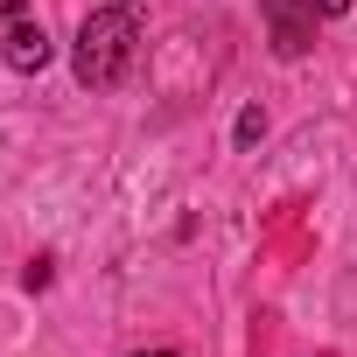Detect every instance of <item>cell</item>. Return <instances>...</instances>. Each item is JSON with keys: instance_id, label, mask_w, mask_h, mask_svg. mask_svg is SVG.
I'll use <instances>...</instances> for the list:
<instances>
[{"instance_id": "2", "label": "cell", "mask_w": 357, "mask_h": 357, "mask_svg": "<svg viewBox=\"0 0 357 357\" xmlns=\"http://www.w3.org/2000/svg\"><path fill=\"white\" fill-rule=\"evenodd\" d=\"M0 56H8L22 77H36V70L50 63V29H43L29 8H15V15H8V29H0Z\"/></svg>"}, {"instance_id": "3", "label": "cell", "mask_w": 357, "mask_h": 357, "mask_svg": "<svg viewBox=\"0 0 357 357\" xmlns=\"http://www.w3.org/2000/svg\"><path fill=\"white\" fill-rule=\"evenodd\" d=\"M266 15H273V50L280 56H301L308 50V22L294 15V0H266Z\"/></svg>"}, {"instance_id": "1", "label": "cell", "mask_w": 357, "mask_h": 357, "mask_svg": "<svg viewBox=\"0 0 357 357\" xmlns=\"http://www.w3.org/2000/svg\"><path fill=\"white\" fill-rule=\"evenodd\" d=\"M133 43H140V22L119 8V0L98 8V15H84V29H77V84H91V91L119 84L126 63H133Z\"/></svg>"}, {"instance_id": "6", "label": "cell", "mask_w": 357, "mask_h": 357, "mask_svg": "<svg viewBox=\"0 0 357 357\" xmlns=\"http://www.w3.org/2000/svg\"><path fill=\"white\" fill-rule=\"evenodd\" d=\"M15 8H22V0H0V29H8V15H15Z\"/></svg>"}, {"instance_id": "4", "label": "cell", "mask_w": 357, "mask_h": 357, "mask_svg": "<svg viewBox=\"0 0 357 357\" xmlns=\"http://www.w3.org/2000/svg\"><path fill=\"white\" fill-rule=\"evenodd\" d=\"M259 133H266V112H259V105H245V112H238V147H252Z\"/></svg>"}, {"instance_id": "7", "label": "cell", "mask_w": 357, "mask_h": 357, "mask_svg": "<svg viewBox=\"0 0 357 357\" xmlns=\"http://www.w3.org/2000/svg\"><path fill=\"white\" fill-rule=\"evenodd\" d=\"M154 357H175V350H154Z\"/></svg>"}, {"instance_id": "5", "label": "cell", "mask_w": 357, "mask_h": 357, "mask_svg": "<svg viewBox=\"0 0 357 357\" xmlns=\"http://www.w3.org/2000/svg\"><path fill=\"white\" fill-rule=\"evenodd\" d=\"M308 15H350V0H301Z\"/></svg>"}]
</instances>
